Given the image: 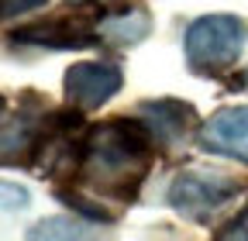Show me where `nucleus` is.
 Masks as SVG:
<instances>
[{"label":"nucleus","instance_id":"7ed1b4c3","mask_svg":"<svg viewBox=\"0 0 248 241\" xmlns=\"http://www.w3.org/2000/svg\"><path fill=\"white\" fill-rule=\"evenodd\" d=\"M234 193H241V179H231L221 172H203V169H186L169 183L166 203L172 210H179L183 217H207L210 210L224 207Z\"/></svg>","mask_w":248,"mask_h":241},{"label":"nucleus","instance_id":"1a4fd4ad","mask_svg":"<svg viewBox=\"0 0 248 241\" xmlns=\"http://www.w3.org/2000/svg\"><path fill=\"white\" fill-rule=\"evenodd\" d=\"M152 31V17L145 7H128L121 14H110L97 24V35L104 45H114V48H131L138 42H145Z\"/></svg>","mask_w":248,"mask_h":241},{"label":"nucleus","instance_id":"2eb2a0df","mask_svg":"<svg viewBox=\"0 0 248 241\" xmlns=\"http://www.w3.org/2000/svg\"><path fill=\"white\" fill-rule=\"evenodd\" d=\"M245 79H248V76H245Z\"/></svg>","mask_w":248,"mask_h":241},{"label":"nucleus","instance_id":"423d86ee","mask_svg":"<svg viewBox=\"0 0 248 241\" xmlns=\"http://www.w3.org/2000/svg\"><path fill=\"white\" fill-rule=\"evenodd\" d=\"M135 117L148 128L155 148L169 152V148H176V145L186 141V135H190V128H193L197 110L190 104H183V100L162 97V100H141L138 110H135Z\"/></svg>","mask_w":248,"mask_h":241},{"label":"nucleus","instance_id":"39448f33","mask_svg":"<svg viewBox=\"0 0 248 241\" xmlns=\"http://www.w3.org/2000/svg\"><path fill=\"white\" fill-rule=\"evenodd\" d=\"M97 24H90L83 14H62V17H48L38 24H24L14 31L17 45H35V48H86L93 45Z\"/></svg>","mask_w":248,"mask_h":241},{"label":"nucleus","instance_id":"ddd939ff","mask_svg":"<svg viewBox=\"0 0 248 241\" xmlns=\"http://www.w3.org/2000/svg\"><path fill=\"white\" fill-rule=\"evenodd\" d=\"M35 7H45V0H0V21L7 17H17V14H28Z\"/></svg>","mask_w":248,"mask_h":241},{"label":"nucleus","instance_id":"f8f14e48","mask_svg":"<svg viewBox=\"0 0 248 241\" xmlns=\"http://www.w3.org/2000/svg\"><path fill=\"white\" fill-rule=\"evenodd\" d=\"M31 203V193L17 183H0V210L4 214H14V210H24Z\"/></svg>","mask_w":248,"mask_h":241},{"label":"nucleus","instance_id":"f257e3e1","mask_svg":"<svg viewBox=\"0 0 248 241\" xmlns=\"http://www.w3.org/2000/svg\"><path fill=\"white\" fill-rule=\"evenodd\" d=\"M152 135L141 120L117 117L93 128L83 138V179L104 196H114L121 203H135L138 186L145 183L152 166Z\"/></svg>","mask_w":248,"mask_h":241},{"label":"nucleus","instance_id":"20e7f679","mask_svg":"<svg viewBox=\"0 0 248 241\" xmlns=\"http://www.w3.org/2000/svg\"><path fill=\"white\" fill-rule=\"evenodd\" d=\"M121 83H124V73L114 62H76V66L66 69V76H62L66 100L83 114L104 107L121 90Z\"/></svg>","mask_w":248,"mask_h":241},{"label":"nucleus","instance_id":"4468645a","mask_svg":"<svg viewBox=\"0 0 248 241\" xmlns=\"http://www.w3.org/2000/svg\"><path fill=\"white\" fill-rule=\"evenodd\" d=\"M217 238H221V241H231V238H241V241H248V207L241 210V214L228 224V227H221V231H217Z\"/></svg>","mask_w":248,"mask_h":241},{"label":"nucleus","instance_id":"9b49d317","mask_svg":"<svg viewBox=\"0 0 248 241\" xmlns=\"http://www.w3.org/2000/svg\"><path fill=\"white\" fill-rule=\"evenodd\" d=\"M59 200H62V203H69L76 214L90 217L93 224H110V221L117 217V210H107L104 203H90V200H86V196H79V193H66V190H59Z\"/></svg>","mask_w":248,"mask_h":241},{"label":"nucleus","instance_id":"9d476101","mask_svg":"<svg viewBox=\"0 0 248 241\" xmlns=\"http://www.w3.org/2000/svg\"><path fill=\"white\" fill-rule=\"evenodd\" d=\"M86 221L83 217H45V221H38L28 231V238H62V241H69V238H97L100 231H93Z\"/></svg>","mask_w":248,"mask_h":241},{"label":"nucleus","instance_id":"6e6552de","mask_svg":"<svg viewBox=\"0 0 248 241\" xmlns=\"http://www.w3.org/2000/svg\"><path fill=\"white\" fill-rule=\"evenodd\" d=\"M45 120H35L28 114H7L0 117V162L4 166H31L42 145Z\"/></svg>","mask_w":248,"mask_h":241},{"label":"nucleus","instance_id":"f03ea898","mask_svg":"<svg viewBox=\"0 0 248 241\" xmlns=\"http://www.w3.org/2000/svg\"><path fill=\"white\" fill-rule=\"evenodd\" d=\"M248 42V24L234 14H207L186 28V59L193 73L221 76L228 73Z\"/></svg>","mask_w":248,"mask_h":241},{"label":"nucleus","instance_id":"0eeeda50","mask_svg":"<svg viewBox=\"0 0 248 241\" xmlns=\"http://www.w3.org/2000/svg\"><path fill=\"white\" fill-rule=\"evenodd\" d=\"M200 148L248 162V107H221L200 128Z\"/></svg>","mask_w":248,"mask_h":241}]
</instances>
